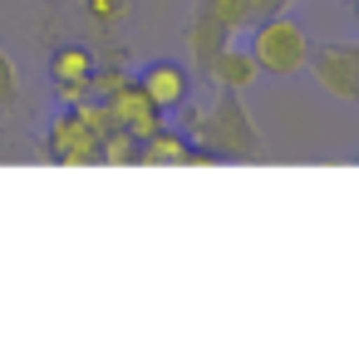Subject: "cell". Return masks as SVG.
<instances>
[{"mask_svg": "<svg viewBox=\"0 0 359 359\" xmlns=\"http://www.w3.org/2000/svg\"><path fill=\"white\" fill-rule=\"evenodd\" d=\"M251 55L266 74H300L310 65V40L305 30L290 20V15H271V20H256V35H251Z\"/></svg>", "mask_w": 359, "mask_h": 359, "instance_id": "1", "label": "cell"}, {"mask_svg": "<svg viewBox=\"0 0 359 359\" xmlns=\"http://www.w3.org/2000/svg\"><path fill=\"white\" fill-rule=\"evenodd\" d=\"M104 138H109V133L89 118V109H84V104H69V109L50 123L45 148H50V158L65 163V168H89V163H104Z\"/></svg>", "mask_w": 359, "mask_h": 359, "instance_id": "2", "label": "cell"}, {"mask_svg": "<svg viewBox=\"0 0 359 359\" xmlns=\"http://www.w3.org/2000/svg\"><path fill=\"white\" fill-rule=\"evenodd\" d=\"M50 79H55V89H60L65 104L94 99V50H84V45H60V50L50 55Z\"/></svg>", "mask_w": 359, "mask_h": 359, "instance_id": "3", "label": "cell"}, {"mask_svg": "<svg viewBox=\"0 0 359 359\" xmlns=\"http://www.w3.org/2000/svg\"><path fill=\"white\" fill-rule=\"evenodd\" d=\"M197 133H202L212 148H222V153H251V148H256V133H251V123H246V114H241V104H236L231 89H222L217 114L202 118Z\"/></svg>", "mask_w": 359, "mask_h": 359, "instance_id": "4", "label": "cell"}, {"mask_svg": "<svg viewBox=\"0 0 359 359\" xmlns=\"http://www.w3.org/2000/svg\"><path fill=\"white\" fill-rule=\"evenodd\" d=\"M104 104H109L114 123H118V128H128L133 138H153V133L163 128V109L153 104V94H148L138 79H128V84H123L118 94H109Z\"/></svg>", "mask_w": 359, "mask_h": 359, "instance_id": "5", "label": "cell"}, {"mask_svg": "<svg viewBox=\"0 0 359 359\" xmlns=\"http://www.w3.org/2000/svg\"><path fill=\"white\" fill-rule=\"evenodd\" d=\"M315 79L334 99H359V45H330L315 55Z\"/></svg>", "mask_w": 359, "mask_h": 359, "instance_id": "6", "label": "cell"}, {"mask_svg": "<svg viewBox=\"0 0 359 359\" xmlns=\"http://www.w3.org/2000/svg\"><path fill=\"white\" fill-rule=\"evenodd\" d=\"M138 84L153 94V104H158L163 114L182 109V104H187V94H192V74H187L182 65H172V60H153V65L138 74Z\"/></svg>", "mask_w": 359, "mask_h": 359, "instance_id": "7", "label": "cell"}, {"mask_svg": "<svg viewBox=\"0 0 359 359\" xmlns=\"http://www.w3.org/2000/svg\"><path fill=\"white\" fill-rule=\"evenodd\" d=\"M207 74L222 84V89H231V94H241L246 84H256V74H261V65H256V55L251 50H222L212 65H207Z\"/></svg>", "mask_w": 359, "mask_h": 359, "instance_id": "8", "label": "cell"}, {"mask_svg": "<svg viewBox=\"0 0 359 359\" xmlns=\"http://www.w3.org/2000/svg\"><path fill=\"white\" fill-rule=\"evenodd\" d=\"M143 163H153V168H177V163H202V153H192L187 138L158 128L153 138H143Z\"/></svg>", "mask_w": 359, "mask_h": 359, "instance_id": "9", "label": "cell"}, {"mask_svg": "<svg viewBox=\"0 0 359 359\" xmlns=\"http://www.w3.org/2000/svg\"><path fill=\"white\" fill-rule=\"evenodd\" d=\"M226 35H231V30H226L222 20H212V15L202 11V15H197V25H192V55H197L202 65H212V60H217V55L226 50Z\"/></svg>", "mask_w": 359, "mask_h": 359, "instance_id": "10", "label": "cell"}, {"mask_svg": "<svg viewBox=\"0 0 359 359\" xmlns=\"http://www.w3.org/2000/svg\"><path fill=\"white\" fill-rule=\"evenodd\" d=\"M202 11H207L212 20H222L231 35H236V30H246V25H256L251 0H202Z\"/></svg>", "mask_w": 359, "mask_h": 359, "instance_id": "11", "label": "cell"}, {"mask_svg": "<svg viewBox=\"0 0 359 359\" xmlns=\"http://www.w3.org/2000/svg\"><path fill=\"white\" fill-rule=\"evenodd\" d=\"M104 163H114V168L143 163V138H133L128 128H114V133L104 138Z\"/></svg>", "mask_w": 359, "mask_h": 359, "instance_id": "12", "label": "cell"}, {"mask_svg": "<svg viewBox=\"0 0 359 359\" xmlns=\"http://www.w3.org/2000/svg\"><path fill=\"white\" fill-rule=\"evenodd\" d=\"M84 11H89V20L114 25V20H123V15H128V0H84Z\"/></svg>", "mask_w": 359, "mask_h": 359, "instance_id": "13", "label": "cell"}, {"mask_svg": "<svg viewBox=\"0 0 359 359\" xmlns=\"http://www.w3.org/2000/svg\"><path fill=\"white\" fill-rule=\"evenodd\" d=\"M15 94H20L15 65H11V55H6V50H0V109H11V104H15Z\"/></svg>", "mask_w": 359, "mask_h": 359, "instance_id": "14", "label": "cell"}, {"mask_svg": "<svg viewBox=\"0 0 359 359\" xmlns=\"http://www.w3.org/2000/svg\"><path fill=\"white\" fill-rule=\"evenodd\" d=\"M123 84H128L123 69H94V99H109V94H118Z\"/></svg>", "mask_w": 359, "mask_h": 359, "instance_id": "15", "label": "cell"}, {"mask_svg": "<svg viewBox=\"0 0 359 359\" xmlns=\"http://www.w3.org/2000/svg\"><path fill=\"white\" fill-rule=\"evenodd\" d=\"M251 11H256V20H271L285 11V0H251Z\"/></svg>", "mask_w": 359, "mask_h": 359, "instance_id": "16", "label": "cell"}, {"mask_svg": "<svg viewBox=\"0 0 359 359\" xmlns=\"http://www.w3.org/2000/svg\"><path fill=\"white\" fill-rule=\"evenodd\" d=\"M354 25H359V0H354Z\"/></svg>", "mask_w": 359, "mask_h": 359, "instance_id": "17", "label": "cell"}]
</instances>
